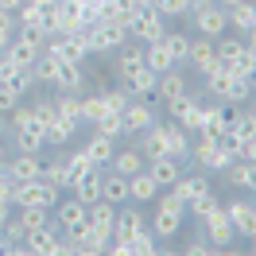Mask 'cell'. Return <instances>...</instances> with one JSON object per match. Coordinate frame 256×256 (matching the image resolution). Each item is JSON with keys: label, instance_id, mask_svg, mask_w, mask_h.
Returning <instances> with one entry per match:
<instances>
[{"label": "cell", "instance_id": "1", "mask_svg": "<svg viewBox=\"0 0 256 256\" xmlns=\"http://www.w3.org/2000/svg\"><path fill=\"white\" fill-rule=\"evenodd\" d=\"M144 152V160H156V156H175V160L186 163L190 156V136L175 124V120H156V124L144 132V144H136Z\"/></svg>", "mask_w": 256, "mask_h": 256}, {"label": "cell", "instance_id": "2", "mask_svg": "<svg viewBox=\"0 0 256 256\" xmlns=\"http://www.w3.org/2000/svg\"><path fill=\"white\" fill-rule=\"evenodd\" d=\"M206 82H210V94L225 105H240V101L252 97V74H237L229 66H218L214 74H206Z\"/></svg>", "mask_w": 256, "mask_h": 256}, {"label": "cell", "instance_id": "3", "mask_svg": "<svg viewBox=\"0 0 256 256\" xmlns=\"http://www.w3.org/2000/svg\"><path fill=\"white\" fill-rule=\"evenodd\" d=\"M214 50H218V62L237 70V74H252L256 70V47L252 39L240 43V35H218L214 39Z\"/></svg>", "mask_w": 256, "mask_h": 256}, {"label": "cell", "instance_id": "4", "mask_svg": "<svg viewBox=\"0 0 256 256\" xmlns=\"http://www.w3.org/2000/svg\"><path fill=\"white\" fill-rule=\"evenodd\" d=\"M124 32H128V39H136V43H152V39H160V35L167 32V24H163L156 4H136L124 16Z\"/></svg>", "mask_w": 256, "mask_h": 256}, {"label": "cell", "instance_id": "5", "mask_svg": "<svg viewBox=\"0 0 256 256\" xmlns=\"http://www.w3.org/2000/svg\"><path fill=\"white\" fill-rule=\"evenodd\" d=\"M82 39H86L90 54H109V50H116V47L128 43L124 20H97V24H90V28L82 32Z\"/></svg>", "mask_w": 256, "mask_h": 256}, {"label": "cell", "instance_id": "6", "mask_svg": "<svg viewBox=\"0 0 256 256\" xmlns=\"http://www.w3.org/2000/svg\"><path fill=\"white\" fill-rule=\"evenodd\" d=\"M182 218H186V206L178 202L175 194H167L160 202V210L152 214V233H156V240H171V237H178V229H182Z\"/></svg>", "mask_w": 256, "mask_h": 256}, {"label": "cell", "instance_id": "7", "mask_svg": "<svg viewBox=\"0 0 256 256\" xmlns=\"http://www.w3.org/2000/svg\"><path fill=\"white\" fill-rule=\"evenodd\" d=\"M167 116H175V124L182 132H198V124H202V97H194L190 90L171 97L167 101Z\"/></svg>", "mask_w": 256, "mask_h": 256}, {"label": "cell", "instance_id": "8", "mask_svg": "<svg viewBox=\"0 0 256 256\" xmlns=\"http://www.w3.org/2000/svg\"><path fill=\"white\" fill-rule=\"evenodd\" d=\"M58 194L50 182H43V178H28V182H16V198H12V210L16 206H43L50 210L54 202H58Z\"/></svg>", "mask_w": 256, "mask_h": 256}, {"label": "cell", "instance_id": "9", "mask_svg": "<svg viewBox=\"0 0 256 256\" xmlns=\"http://www.w3.org/2000/svg\"><path fill=\"white\" fill-rule=\"evenodd\" d=\"M160 116L156 109L148 105V101H136V97H128V105L120 109V124H124V136H144L148 128L156 124Z\"/></svg>", "mask_w": 256, "mask_h": 256}, {"label": "cell", "instance_id": "10", "mask_svg": "<svg viewBox=\"0 0 256 256\" xmlns=\"http://www.w3.org/2000/svg\"><path fill=\"white\" fill-rule=\"evenodd\" d=\"M24 252H35V256H62L66 252V240L54 233V225H39L35 233L24 237Z\"/></svg>", "mask_w": 256, "mask_h": 256}, {"label": "cell", "instance_id": "11", "mask_svg": "<svg viewBox=\"0 0 256 256\" xmlns=\"http://www.w3.org/2000/svg\"><path fill=\"white\" fill-rule=\"evenodd\" d=\"M194 28H198V35H206V39L225 35V28H229L225 8H218L214 0H210V4H202V8H194Z\"/></svg>", "mask_w": 256, "mask_h": 256}, {"label": "cell", "instance_id": "12", "mask_svg": "<svg viewBox=\"0 0 256 256\" xmlns=\"http://www.w3.org/2000/svg\"><path fill=\"white\" fill-rule=\"evenodd\" d=\"M148 225V218H144V210H136V202L132 206H116V222H112V237L116 240H132L140 229Z\"/></svg>", "mask_w": 256, "mask_h": 256}, {"label": "cell", "instance_id": "13", "mask_svg": "<svg viewBox=\"0 0 256 256\" xmlns=\"http://www.w3.org/2000/svg\"><path fill=\"white\" fill-rule=\"evenodd\" d=\"M50 86H54L58 94H82V86H86V66H82V62H66V58H58Z\"/></svg>", "mask_w": 256, "mask_h": 256}, {"label": "cell", "instance_id": "14", "mask_svg": "<svg viewBox=\"0 0 256 256\" xmlns=\"http://www.w3.org/2000/svg\"><path fill=\"white\" fill-rule=\"evenodd\" d=\"M47 50H54V54L66 58V62H82V66H86V58H90V47H86L82 35H50Z\"/></svg>", "mask_w": 256, "mask_h": 256}, {"label": "cell", "instance_id": "15", "mask_svg": "<svg viewBox=\"0 0 256 256\" xmlns=\"http://www.w3.org/2000/svg\"><path fill=\"white\" fill-rule=\"evenodd\" d=\"M186 62H190L194 70L202 74V78H206V74H214V70L222 66V62H218V50H214V39H206V35H202V39H190Z\"/></svg>", "mask_w": 256, "mask_h": 256}, {"label": "cell", "instance_id": "16", "mask_svg": "<svg viewBox=\"0 0 256 256\" xmlns=\"http://www.w3.org/2000/svg\"><path fill=\"white\" fill-rule=\"evenodd\" d=\"M144 171L152 178H156V186H167V190H171V186H175V178L182 175V160H175V156H156V160H148L144 163Z\"/></svg>", "mask_w": 256, "mask_h": 256}, {"label": "cell", "instance_id": "17", "mask_svg": "<svg viewBox=\"0 0 256 256\" xmlns=\"http://www.w3.org/2000/svg\"><path fill=\"white\" fill-rule=\"evenodd\" d=\"M202 225H206V237H210V244H214V248H229V244L237 240V229H233V225H229V218H225V206H218Z\"/></svg>", "mask_w": 256, "mask_h": 256}, {"label": "cell", "instance_id": "18", "mask_svg": "<svg viewBox=\"0 0 256 256\" xmlns=\"http://www.w3.org/2000/svg\"><path fill=\"white\" fill-rule=\"evenodd\" d=\"M54 225H58V229H78V225H86V202H82V198H74V194H70V198H58V202H54Z\"/></svg>", "mask_w": 256, "mask_h": 256}, {"label": "cell", "instance_id": "19", "mask_svg": "<svg viewBox=\"0 0 256 256\" xmlns=\"http://www.w3.org/2000/svg\"><path fill=\"white\" fill-rule=\"evenodd\" d=\"M206 190H210V178H206V175H186V171H182V175L175 178V186H171V194H175L186 210H190Z\"/></svg>", "mask_w": 256, "mask_h": 256}, {"label": "cell", "instance_id": "20", "mask_svg": "<svg viewBox=\"0 0 256 256\" xmlns=\"http://www.w3.org/2000/svg\"><path fill=\"white\" fill-rule=\"evenodd\" d=\"M225 218H229V225L237 229V237H252L256 233V206L252 202H229L225 206Z\"/></svg>", "mask_w": 256, "mask_h": 256}, {"label": "cell", "instance_id": "21", "mask_svg": "<svg viewBox=\"0 0 256 256\" xmlns=\"http://www.w3.org/2000/svg\"><path fill=\"white\" fill-rule=\"evenodd\" d=\"M229 120H233V112H229L225 101H218V105H206V101H202V124H198V132H206V136H222L225 128H229Z\"/></svg>", "mask_w": 256, "mask_h": 256}, {"label": "cell", "instance_id": "22", "mask_svg": "<svg viewBox=\"0 0 256 256\" xmlns=\"http://www.w3.org/2000/svg\"><path fill=\"white\" fill-rule=\"evenodd\" d=\"M4 167H8V175L16 182H28V178H39L43 160H39V152H16L12 160H4Z\"/></svg>", "mask_w": 256, "mask_h": 256}, {"label": "cell", "instance_id": "23", "mask_svg": "<svg viewBox=\"0 0 256 256\" xmlns=\"http://www.w3.org/2000/svg\"><path fill=\"white\" fill-rule=\"evenodd\" d=\"M112 70H116V78L124 82L132 78L136 70H144V43H132V47H116V62H112Z\"/></svg>", "mask_w": 256, "mask_h": 256}, {"label": "cell", "instance_id": "24", "mask_svg": "<svg viewBox=\"0 0 256 256\" xmlns=\"http://www.w3.org/2000/svg\"><path fill=\"white\" fill-rule=\"evenodd\" d=\"M144 66L152 70V74H163V70H171L175 66V54H171V47H167V39H152V43H144Z\"/></svg>", "mask_w": 256, "mask_h": 256}, {"label": "cell", "instance_id": "25", "mask_svg": "<svg viewBox=\"0 0 256 256\" xmlns=\"http://www.w3.org/2000/svg\"><path fill=\"white\" fill-rule=\"evenodd\" d=\"M144 152L140 148H116L112 152V160H109V171H116V175H136V171H144Z\"/></svg>", "mask_w": 256, "mask_h": 256}, {"label": "cell", "instance_id": "26", "mask_svg": "<svg viewBox=\"0 0 256 256\" xmlns=\"http://www.w3.org/2000/svg\"><path fill=\"white\" fill-rule=\"evenodd\" d=\"M156 178L148 175V171H136V175H128V202H136V206H148V202H156Z\"/></svg>", "mask_w": 256, "mask_h": 256}, {"label": "cell", "instance_id": "27", "mask_svg": "<svg viewBox=\"0 0 256 256\" xmlns=\"http://www.w3.org/2000/svg\"><path fill=\"white\" fill-rule=\"evenodd\" d=\"M4 58H8V70H32L35 58H39V47L24 43V39H12V43L4 47Z\"/></svg>", "mask_w": 256, "mask_h": 256}, {"label": "cell", "instance_id": "28", "mask_svg": "<svg viewBox=\"0 0 256 256\" xmlns=\"http://www.w3.org/2000/svg\"><path fill=\"white\" fill-rule=\"evenodd\" d=\"M225 20H229V28H233L237 35L252 39V32H256V8H252V0H244V4H237V8H229Z\"/></svg>", "mask_w": 256, "mask_h": 256}, {"label": "cell", "instance_id": "29", "mask_svg": "<svg viewBox=\"0 0 256 256\" xmlns=\"http://www.w3.org/2000/svg\"><path fill=\"white\" fill-rule=\"evenodd\" d=\"M43 132H47V148H62V144H70V140L78 136V120H70V116H58V112H54V120H50Z\"/></svg>", "mask_w": 256, "mask_h": 256}, {"label": "cell", "instance_id": "30", "mask_svg": "<svg viewBox=\"0 0 256 256\" xmlns=\"http://www.w3.org/2000/svg\"><path fill=\"white\" fill-rule=\"evenodd\" d=\"M101 198L112 206H124L128 202V178L116 171H101Z\"/></svg>", "mask_w": 256, "mask_h": 256}, {"label": "cell", "instance_id": "31", "mask_svg": "<svg viewBox=\"0 0 256 256\" xmlns=\"http://www.w3.org/2000/svg\"><path fill=\"white\" fill-rule=\"evenodd\" d=\"M156 78L160 74H152V70H136L132 78H124V94L128 97H136V101H148V97H156Z\"/></svg>", "mask_w": 256, "mask_h": 256}, {"label": "cell", "instance_id": "32", "mask_svg": "<svg viewBox=\"0 0 256 256\" xmlns=\"http://www.w3.org/2000/svg\"><path fill=\"white\" fill-rule=\"evenodd\" d=\"M70 190H74V198H82L86 206L97 202V198H101V167H94V171H86L82 178H74V182H70Z\"/></svg>", "mask_w": 256, "mask_h": 256}, {"label": "cell", "instance_id": "33", "mask_svg": "<svg viewBox=\"0 0 256 256\" xmlns=\"http://www.w3.org/2000/svg\"><path fill=\"white\" fill-rule=\"evenodd\" d=\"M222 175L229 178L233 186H240V190H252V186H256V163L252 160H233Z\"/></svg>", "mask_w": 256, "mask_h": 256}, {"label": "cell", "instance_id": "34", "mask_svg": "<svg viewBox=\"0 0 256 256\" xmlns=\"http://www.w3.org/2000/svg\"><path fill=\"white\" fill-rule=\"evenodd\" d=\"M82 152H86V156H90L97 167H109L112 152H116V140H112V136H101V132H94V136H90V144L82 148Z\"/></svg>", "mask_w": 256, "mask_h": 256}, {"label": "cell", "instance_id": "35", "mask_svg": "<svg viewBox=\"0 0 256 256\" xmlns=\"http://www.w3.org/2000/svg\"><path fill=\"white\" fill-rule=\"evenodd\" d=\"M12 214H16V222H20V229H24V237H28V233H35L39 225L50 222V210H43V206H16Z\"/></svg>", "mask_w": 256, "mask_h": 256}, {"label": "cell", "instance_id": "36", "mask_svg": "<svg viewBox=\"0 0 256 256\" xmlns=\"http://www.w3.org/2000/svg\"><path fill=\"white\" fill-rule=\"evenodd\" d=\"M62 160H66V186H70L74 178H82L86 171H94V167H97V163L90 160L82 148H78V152H70V156H62Z\"/></svg>", "mask_w": 256, "mask_h": 256}, {"label": "cell", "instance_id": "37", "mask_svg": "<svg viewBox=\"0 0 256 256\" xmlns=\"http://www.w3.org/2000/svg\"><path fill=\"white\" fill-rule=\"evenodd\" d=\"M39 178L50 182L54 190H66V160H62V156H54L50 163H43V167H39Z\"/></svg>", "mask_w": 256, "mask_h": 256}, {"label": "cell", "instance_id": "38", "mask_svg": "<svg viewBox=\"0 0 256 256\" xmlns=\"http://www.w3.org/2000/svg\"><path fill=\"white\" fill-rule=\"evenodd\" d=\"M105 112H109V109H105V97H101V90H94V94L82 97V120H86V124H97Z\"/></svg>", "mask_w": 256, "mask_h": 256}, {"label": "cell", "instance_id": "39", "mask_svg": "<svg viewBox=\"0 0 256 256\" xmlns=\"http://www.w3.org/2000/svg\"><path fill=\"white\" fill-rule=\"evenodd\" d=\"M16 39H24V43H32V47H47V39H50V32L43 28V24H20L16 20Z\"/></svg>", "mask_w": 256, "mask_h": 256}, {"label": "cell", "instance_id": "40", "mask_svg": "<svg viewBox=\"0 0 256 256\" xmlns=\"http://www.w3.org/2000/svg\"><path fill=\"white\" fill-rule=\"evenodd\" d=\"M54 109H58V116H70V120L82 124V94H58L54 97Z\"/></svg>", "mask_w": 256, "mask_h": 256}, {"label": "cell", "instance_id": "41", "mask_svg": "<svg viewBox=\"0 0 256 256\" xmlns=\"http://www.w3.org/2000/svg\"><path fill=\"white\" fill-rule=\"evenodd\" d=\"M128 252H132V256H152V252H156V233H152V229L144 225L136 237L128 240Z\"/></svg>", "mask_w": 256, "mask_h": 256}, {"label": "cell", "instance_id": "42", "mask_svg": "<svg viewBox=\"0 0 256 256\" xmlns=\"http://www.w3.org/2000/svg\"><path fill=\"white\" fill-rule=\"evenodd\" d=\"M94 132H101V136H112V140H120V136H124L120 112H105V116H101V120L94 124Z\"/></svg>", "mask_w": 256, "mask_h": 256}, {"label": "cell", "instance_id": "43", "mask_svg": "<svg viewBox=\"0 0 256 256\" xmlns=\"http://www.w3.org/2000/svg\"><path fill=\"white\" fill-rule=\"evenodd\" d=\"M163 39H167V47H171V54H175V66L186 62V50H190V39L182 32H163Z\"/></svg>", "mask_w": 256, "mask_h": 256}, {"label": "cell", "instance_id": "44", "mask_svg": "<svg viewBox=\"0 0 256 256\" xmlns=\"http://www.w3.org/2000/svg\"><path fill=\"white\" fill-rule=\"evenodd\" d=\"M4 82H8V86H12L20 97H24V94L35 86V74H32V70H8V74H4Z\"/></svg>", "mask_w": 256, "mask_h": 256}, {"label": "cell", "instance_id": "45", "mask_svg": "<svg viewBox=\"0 0 256 256\" xmlns=\"http://www.w3.org/2000/svg\"><path fill=\"white\" fill-rule=\"evenodd\" d=\"M229 163H233V152H229V144H222V140H218V144H214V152H210L206 171H225Z\"/></svg>", "mask_w": 256, "mask_h": 256}, {"label": "cell", "instance_id": "46", "mask_svg": "<svg viewBox=\"0 0 256 256\" xmlns=\"http://www.w3.org/2000/svg\"><path fill=\"white\" fill-rule=\"evenodd\" d=\"M101 97H105V109H109V112H120V109L128 105L124 86H116V90H112V86H105V90H101Z\"/></svg>", "mask_w": 256, "mask_h": 256}, {"label": "cell", "instance_id": "47", "mask_svg": "<svg viewBox=\"0 0 256 256\" xmlns=\"http://www.w3.org/2000/svg\"><path fill=\"white\" fill-rule=\"evenodd\" d=\"M12 198H16V178L8 175V167L0 163V206L12 210Z\"/></svg>", "mask_w": 256, "mask_h": 256}, {"label": "cell", "instance_id": "48", "mask_svg": "<svg viewBox=\"0 0 256 256\" xmlns=\"http://www.w3.org/2000/svg\"><path fill=\"white\" fill-rule=\"evenodd\" d=\"M12 39H16V16H12V12H4V8H0V50L8 47V43H12Z\"/></svg>", "mask_w": 256, "mask_h": 256}, {"label": "cell", "instance_id": "49", "mask_svg": "<svg viewBox=\"0 0 256 256\" xmlns=\"http://www.w3.org/2000/svg\"><path fill=\"white\" fill-rule=\"evenodd\" d=\"M156 8H160V16L163 20H171V16H182L186 12V0H152Z\"/></svg>", "mask_w": 256, "mask_h": 256}, {"label": "cell", "instance_id": "50", "mask_svg": "<svg viewBox=\"0 0 256 256\" xmlns=\"http://www.w3.org/2000/svg\"><path fill=\"white\" fill-rule=\"evenodd\" d=\"M20 101H24V97H20L16 90L8 86V82H0V112H12V109L20 105Z\"/></svg>", "mask_w": 256, "mask_h": 256}, {"label": "cell", "instance_id": "51", "mask_svg": "<svg viewBox=\"0 0 256 256\" xmlns=\"http://www.w3.org/2000/svg\"><path fill=\"white\" fill-rule=\"evenodd\" d=\"M136 4H140V0H112V8H116V16H120V20H124L128 12L136 8Z\"/></svg>", "mask_w": 256, "mask_h": 256}, {"label": "cell", "instance_id": "52", "mask_svg": "<svg viewBox=\"0 0 256 256\" xmlns=\"http://www.w3.org/2000/svg\"><path fill=\"white\" fill-rule=\"evenodd\" d=\"M186 252H190V256H206V252H210V244H202V240H190V244H186Z\"/></svg>", "mask_w": 256, "mask_h": 256}, {"label": "cell", "instance_id": "53", "mask_svg": "<svg viewBox=\"0 0 256 256\" xmlns=\"http://www.w3.org/2000/svg\"><path fill=\"white\" fill-rule=\"evenodd\" d=\"M0 8H4V12H12V16H16L20 8H24V0H0Z\"/></svg>", "mask_w": 256, "mask_h": 256}, {"label": "cell", "instance_id": "54", "mask_svg": "<svg viewBox=\"0 0 256 256\" xmlns=\"http://www.w3.org/2000/svg\"><path fill=\"white\" fill-rule=\"evenodd\" d=\"M8 132H12V116H8V112H0V136H8Z\"/></svg>", "mask_w": 256, "mask_h": 256}, {"label": "cell", "instance_id": "55", "mask_svg": "<svg viewBox=\"0 0 256 256\" xmlns=\"http://www.w3.org/2000/svg\"><path fill=\"white\" fill-rule=\"evenodd\" d=\"M214 4H218V8H225V12H229V8H237V4H244V0H214Z\"/></svg>", "mask_w": 256, "mask_h": 256}, {"label": "cell", "instance_id": "56", "mask_svg": "<svg viewBox=\"0 0 256 256\" xmlns=\"http://www.w3.org/2000/svg\"><path fill=\"white\" fill-rule=\"evenodd\" d=\"M4 74H8V58H4V50H0V82H4Z\"/></svg>", "mask_w": 256, "mask_h": 256}, {"label": "cell", "instance_id": "57", "mask_svg": "<svg viewBox=\"0 0 256 256\" xmlns=\"http://www.w3.org/2000/svg\"><path fill=\"white\" fill-rule=\"evenodd\" d=\"M202 4H210V0H186V12H194V8H202Z\"/></svg>", "mask_w": 256, "mask_h": 256}, {"label": "cell", "instance_id": "58", "mask_svg": "<svg viewBox=\"0 0 256 256\" xmlns=\"http://www.w3.org/2000/svg\"><path fill=\"white\" fill-rule=\"evenodd\" d=\"M32 4H39V8H54L58 0H32Z\"/></svg>", "mask_w": 256, "mask_h": 256}, {"label": "cell", "instance_id": "59", "mask_svg": "<svg viewBox=\"0 0 256 256\" xmlns=\"http://www.w3.org/2000/svg\"><path fill=\"white\" fill-rule=\"evenodd\" d=\"M8 160V152H4V136H0V163Z\"/></svg>", "mask_w": 256, "mask_h": 256}, {"label": "cell", "instance_id": "60", "mask_svg": "<svg viewBox=\"0 0 256 256\" xmlns=\"http://www.w3.org/2000/svg\"><path fill=\"white\" fill-rule=\"evenodd\" d=\"M140 4H152V0H140Z\"/></svg>", "mask_w": 256, "mask_h": 256}]
</instances>
